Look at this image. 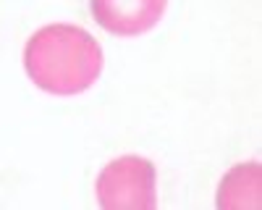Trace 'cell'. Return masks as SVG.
Instances as JSON below:
<instances>
[{"label":"cell","mask_w":262,"mask_h":210,"mask_svg":"<svg viewBox=\"0 0 262 210\" xmlns=\"http://www.w3.org/2000/svg\"><path fill=\"white\" fill-rule=\"evenodd\" d=\"M100 42L76 24H48L24 45L27 76L42 92L71 97L86 92L102 74Z\"/></svg>","instance_id":"obj_1"},{"label":"cell","mask_w":262,"mask_h":210,"mask_svg":"<svg viewBox=\"0 0 262 210\" xmlns=\"http://www.w3.org/2000/svg\"><path fill=\"white\" fill-rule=\"evenodd\" d=\"M155 181L158 171L152 160L142 155H121L100 171L95 195L105 210H155Z\"/></svg>","instance_id":"obj_2"},{"label":"cell","mask_w":262,"mask_h":210,"mask_svg":"<svg viewBox=\"0 0 262 210\" xmlns=\"http://www.w3.org/2000/svg\"><path fill=\"white\" fill-rule=\"evenodd\" d=\"M168 0H90L97 24L116 37H137L158 27Z\"/></svg>","instance_id":"obj_3"},{"label":"cell","mask_w":262,"mask_h":210,"mask_svg":"<svg viewBox=\"0 0 262 210\" xmlns=\"http://www.w3.org/2000/svg\"><path fill=\"white\" fill-rule=\"evenodd\" d=\"M259 205V163H242L217 189V207H257Z\"/></svg>","instance_id":"obj_4"}]
</instances>
